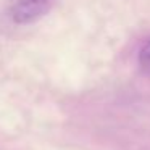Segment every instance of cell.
Segmentation results:
<instances>
[{"mask_svg":"<svg viewBox=\"0 0 150 150\" xmlns=\"http://www.w3.org/2000/svg\"><path fill=\"white\" fill-rule=\"evenodd\" d=\"M53 0H18L11 8V20L16 24H29L50 10Z\"/></svg>","mask_w":150,"mask_h":150,"instance_id":"1","label":"cell"},{"mask_svg":"<svg viewBox=\"0 0 150 150\" xmlns=\"http://www.w3.org/2000/svg\"><path fill=\"white\" fill-rule=\"evenodd\" d=\"M139 66L145 74H150V39L144 44L139 52Z\"/></svg>","mask_w":150,"mask_h":150,"instance_id":"2","label":"cell"}]
</instances>
